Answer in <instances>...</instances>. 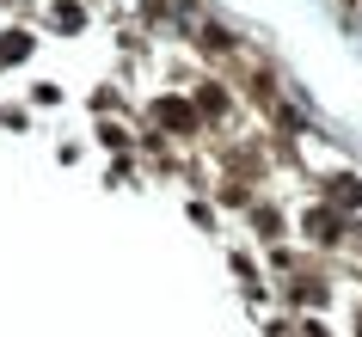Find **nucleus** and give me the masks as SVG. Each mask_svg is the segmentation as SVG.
Listing matches in <instances>:
<instances>
[{
  "label": "nucleus",
  "instance_id": "1",
  "mask_svg": "<svg viewBox=\"0 0 362 337\" xmlns=\"http://www.w3.org/2000/svg\"><path fill=\"white\" fill-rule=\"evenodd\" d=\"M37 56V37L25 31V25H6L0 31V68H19V61H31Z\"/></svg>",
  "mask_w": 362,
  "mask_h": 337
},
{
  "label": "nucleus",
  "instance_id": "2",
  "mask_svg": "<svg viewBox=\"0 0 362 337\" xmlns=\"http://www.w3.org/2000/svg\"><path fill=\"white\" fill-rule=\"evenodd\" d=\"M56 25L62 31H80V25H86V6H80V0H56Z\"/></svg>",
  "mask_w": 362,
  "mask_h": 337
},
{
  "label": "nucleus",
  "instance_id": "3",
  "mask_svg": "<svg viewBox=\"0 0 362 337\" xmlns=\"http://www.w3.org/2000/svg\"><path fill=\"white\" fill-rule=\"evenodd\" d=\"M0 6H6V0H0Z\"/></svg>",
  "mask_w": 362,
  "mask_h": 337
}]
</instances>
